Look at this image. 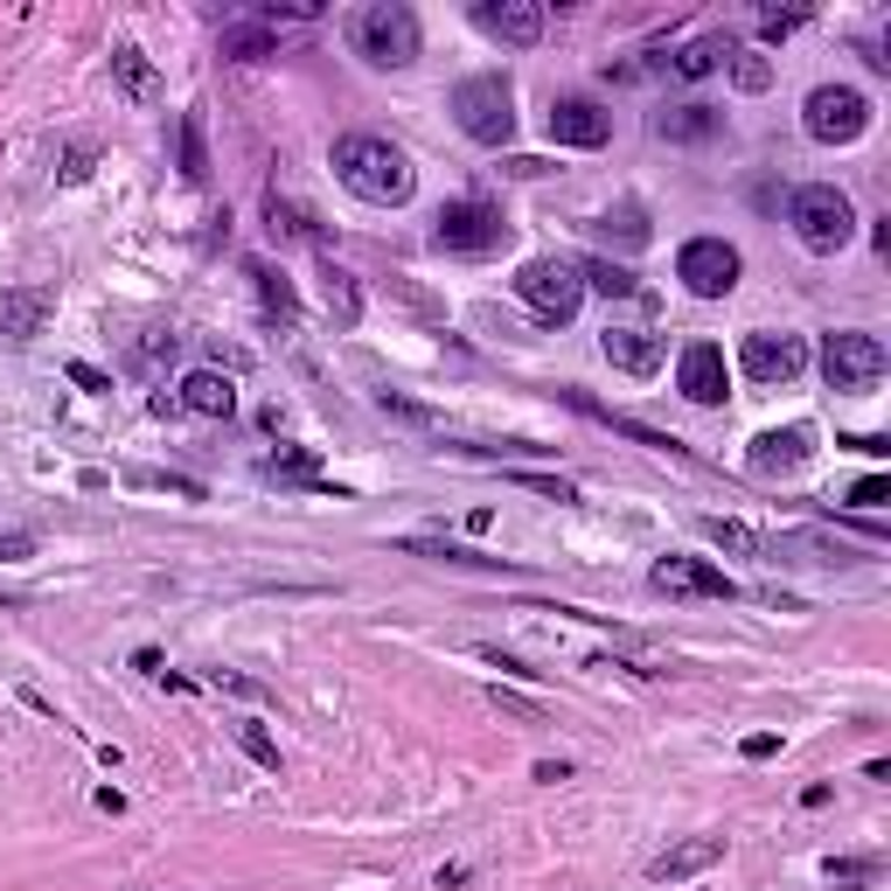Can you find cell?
<instances>
[{"label": "cell", "mask_w": 891, "mask_h": 891, "mask_svg": "<svg viewBox=\"0 0 891 891\" xmlns=\"http://www.w3.org/2000/svg\"><path fill=\"white\" fill-rule=\"evenodd\" d=\"M334 174H342V189L362 196V202H377V209H398L411 202V161H404V147H390L377 133H342L334 140Z\"/></svg>", "instance_id": "1"}, {"label": "cell", "mask_w": 891, "mask_h": 891, "mask_svg": "<svg viewBox=\"0 0 891 891\" xmlns=\"http://www.w3.org/2000/svg\"><path fill=\"white\" fill-rule=\"evenodd\" d=\"M349 42H356V57H370L377 70H404V63H418V14L404 0H370V8H356Z\"/></svg>", "instance_id": "2"}, {"label": "cell", "mask_w": 891, "mask_h": 891, "mask_svg": "<svg viewBox=\"0 0 891 891\" xmlns=\"http://www.w3.org/2000/svg\"><path fill=\"white\" fill-rule=\"evenodd\" d=\"M788 223H794V238L808 251H843L857 238V209H850V196L835 189V181H801V189L788 196Z\"/></svg>", "instance_id": "3"}, {"label": "cell", "mask_w": 891, "mask_h": 891, "mask_svg": "<svg viewBox=\"0 0 891 891\" xmlns=\"http://www.w3.org/2000/svg\"><path fill=\"white\" fill-rule=\"evenodd\" d=\"M509 286L543 328L579 321V307H585V279H579V266H564V258H530V266H515Z\"/></svg>", "instance_id": "4"}, {"label": "cell", "mask_w": 891, "mask_h": 891, "mask_svg": "<svg viewBox=\"0 0 891 891\" xmlns=\"http://www.w3.org/2000/svg\"><path fill=\"white\" fill-rule=\"evenodd\" d=\"M453 126L467 140H481V147H509L515 140V91H509V77H467V84H453Z\"/></svg>", "instance_id": "5"}, {"label": "cell", "mask_w": 891, "mask_h": 891, "mask_svg": "<svg viewBox=\"0 0 891 891\" xmlns=\"http://www.w3.org/2000/svg\"><path fill=\"white\" fill-rule=\"evenodd\" d=\"M432 244L460 251V258H488V251L509 244V217L494 202H481V196H460V202H446L432 217Z\"/></svg>", "instance_id": "6"}, {"label": "cell", "mask_w": 891, "mask_h": 891, "mask_svg": "<svg viewBox=\"0 0 891 891\" xmlns=\"http://www.w3.org/2000/svg\"><path fill=\"white\" fill-rule=\"evenodd\" d=\"M801 126H808V140H822V147H850V140L871 133V98L857 84H815L801 104Z\"/></svg>", "instance_id": "7"}, {"label": "cell", "mask_w": 891, "mask_h": 891, "mask_svg": "<svg viewBox=\"0 0 891 891\" xmlns=\"http://www.w3.org/2000/svg\"><path fill=\"white\" fill-rule=\"evenodd\" d=\"M884 370H891V356H884L878 334L835 328L829 342H822V377H829V390H871Z\"/></svg>", "instance_id": "8"}, {"label": "cell", "mask_w": 891, "mask_h": 891, "mask_svg": "<svg viewBox=\"0 0 891 891\" xmlns=\"http://www.w3.org/2000/svg\"><path fill=\"white\" fill-rule=\"evenodd\" d=\"M739 272H745V258L724 238H690L683 251H675V279H683L697 300H724L731 286H739Z\"/></svg>", "instance_id": "9"}, {"label": "cell", "mask_w": 891, "mask_h": 891, "mask_svg": "<svg viewBox=\"0 0 891 891\" xmlns=\"http://www.w3.org/2000/svg\"><path fill=\"white\" fill-rule=\"evenodd\" d=\"M648 585L669 599H739V579H724L711 558H654Z\"/></svg>", "instance_id": "10"}, {"label": "cell", "mask_w": 891, "mask_h": 891, "mask_svg": "<svg viewBox=\"0 0 891 891\" xmlns=\"http://www.w3.org/2000/svg\"><path fill=\"white\" fill-rule=\"evenodd\" d=\"M739 362H745L752 383H794L808 370V342H801V334H767V328H759V334H745Z\"/></svg>", "instance_id": "11"}, {"label": "cell", "mask_w": 891, "mask_h": 891, "mask_svg": "<svg viewBox=\"0 0 891 891\" xmlns=\"http://www.w3.org/2000/svg\"><path fill=\"white\" fill-rule=\"evenodd\" d=\"M550 140L558 147H607L613 140V112L599 98H550Z\"/></svg>", "instance_id": "12"}, {"label": "cell", "mask_w": 891, "mask_h": 891, "mask_svg": "<svg viewBox=\"0 0 891 891\" xmlns=\"http://www.w3.org/2000/svg\"><path fill=\"white\" fill-rule=\"evenodd\" d=\"M724 383H731V370H724V349L718 342H690L683 356H675V390H683L690 404L718 411L724 404Z\"/></svg>", "instance_id": "13"}, {"label": "cell", "mask_w": 891, "mask_h": 891, "mask_svg": "<svg viewBox=\"0 0 891 891\" xmlns=\"http://www.w3.org/2000/svg\"><path fill=\"white\" fill-rule=\"evenodd\" d=\"M57 313V286H8L0 293V342H36Z\"/></svg>", "instance_id": "14"}, {"label": "cell", "mask_w": 891, "mask_h": 891, "mask_svg": "<svg viewBox=\"0 0 891 891\" xmlns=\"http://www.w3.org/2000/svg\"><path fill=\"white\" fill-rule=\"evenodd\" d=\"M815 460V426H788V432H759L752 439V453H745V467L752 474H794V467H808Z\"/></svg>", "instance_id": "15"}, {"label": "cell", "mask_w": 891, "mask_h": 891, "mask_svg": "<svg viewBox=\"0 0 891 891\" xmlns=\"http://www.w3.org/2000/svg\"><path fill=\"white\" fill-rule=\"evenodd\" d=\"M599 349H607V362H613V370H627V377H654L669 362V342L654 328H607V334H599Z\"/></svg>", "instance_id": "16"}, {"label": "cell", "mask_w": 891, "mask_h": 891, "mask_svg": "<svg viewBox=\"0 0 891 891\" xmlns=\"http://www.w3.org/2000/svg\"><path fill=\"white\" fill-rule=\"evenodd\" d=\"M474 21L488 36H502L509 49H537L543 42V8H537V0H481Z\"/></svg>", "instance_id": "17"}, {"label": "cell", "mask_w": 891, "mask_h": 891, "mask_svg": "<svg viewBox=\"0 0 891 891\" xmlns=\"http://www.w3.org/2000/svg\"><path fill=\"white\" fill-rule=\"evenodd\" d=\"M711 863H724V835H683V843H669L662 857L648 863L654 884H683L697 871H711Z\"/></svg>", "instance_id": "18"}, {"label": "cell", "mask_w": 891, "mask_h": 891, "mask_svg": "<svg viewBox=\"0 0 891 891\" xmlns=\"http://www.w3.org/2000/svg\"><path fill=\"white\" fill-rule=\"evenodd\" d=\"M654 140H669V147H703V140H718L724 133V112L718 104H669V112H654Z\"/></svg>", "instance_id": "19"}, {"label": "cell", "mask_w": 891, "mask_h": 891, "mask_svg": "<svg viewBox=\"0 0 891 891\" xmlns=\"http://www.w3.org/2000/svg\"><path fill=\"white\" fill-rule=\"evenodd\" d=\"M564 404H571V411H585V418H599V426H613L620 439H634V446H648V453H683V439L654 432V426H641V418H627V411H613V404H599V398H585V390H564Z\"/></svg>", "instance_id": "20"}, {"label": "cell", "mask_w": 891, "mask_h": 891, "mask_svg": "<svg viewBox=\"0 0 891 891\" xmlns=\"http://www.w3.org/2000/svg\"><path fill=\"white\" fill-rule=\"evenodd\" d=\"M174 404L196 411V418H230V411H238V383H230L223 370H189L181 390H174Z\"/></svg>", "instance_id": "21"}, {"label": "cell", "mask_w": 891, "mask_h": 891, "mask_svg": "<svg viewBox=\"0 0 891 891\" xmlns=\"http://www.w3.org/2000/svg\"><path fill=\"white\" fill-rule=\"evenodd\" d=\"M112 84H119L126 98H133V104H161V98H168L161 70L147 63V49H140V42H119V49H112Z\"/></svg>", "instance_id": "22"}, {"label": "cell", "mask_w": 891, "mask_h": 891, "mask_svg": "<svg viewBox=\"0 0 891 891\" xmlns=\"http://www.w3.org/2000/svg\"><path fill=\"white\" fill-rule=\"evenodd\" d=\"M731 57H739V36H697V42H683L675 57H654V63H669L683 84H697V77H711V70H724Z\"/></svg>", "instance_id": "23"}, {"label": "cell", "mask_w": 891, "mask_h": 891, "mask_svg": "<svg viewBox=\"0 0 891 891\" xmlns=\"http://www.w3.org/2000/svg\"><path fill=\"white\" fill-rule=\"evenodd\" d=\"M321 300L334 313V328H362V286L349 266H334V258H321Z\"/></svg>", "instance_id": "24"}, {"label": "cell", "mask_w": 891, "mask_h": 891, "mask_svg": "<svg viewBox=\"0 0 891 891\" xmlns=\"http://www.w3.org/2000/svg\"><path fill=\"white\" fill-rule=\"evenodd\" d=\"M244 272H251V286H258V300H266V313H279L286 328L300 321V293H293V279H286L279 266H266V258H244Z\"/></svg>", "instance_id": "25"}, {"label": "cell", "mask_w": 891, "mask_h": 891, "mask_svg": "<svg viewBox=\"0 0 891 891\" xmlns=\"http://www.w3.org/2000/svg\"><path fill=\"white\" fill-rule=\"evenodd\" d=\"M223 57L230 63H266V57H279V29H266V21H230Z\"/></svg>", "instance_id": "26"}, {"label": "cell", "mask_w": 891, "mask_h": 891, "mask_svg": "<svg viewBox=\"0 0 891 891\" xmlns=\"http://www.w3.org/2000/svg\"><path fill=\"white\" fill-rule=\"evenodd\" d=\"M579 279L592 286V293H607V300H634V293H641V279L627 272V266H613V258H585Z\"/></svg>", "instance_id": "27"}, {"label": "cell", "mask_w": 891, "mask_h": 891, "mask_svg": "<svg viewBox=\"0 0 891 891\" xmlns=\"http://www.w3.org/2000/svg\"><path fill=\"white\" fill-rule=\"evenodd\" d=\"M404 550H418V558H439V564H474V571H509L502 558H488V550H467V543H439V537H404Z\"/></svg>", "instance_id": "28"}, {"label": "cell", "mask_w": 891, "mask_h": 891, "mask_svg": "<svg viewBox=\"0 0 891 891\" xmlns=\"http://www.w3.org/2000/svg\"><path fill=\"white\" fill-rule=\"evenodd\" d=\"M126 488H161V494H181V502H209V488L196 474H161V467H126Z\"/></svg>", "instance_id": "29"}, {"label": "cell", "mask_w": 891, "mask_h": 891, "mask_svg": "<svg viewBox=\"0 0 891 891\" xmlns=\"http://www.w3.org/2000/svg\"><path fill=\"white\" fill-rule=\"evenodd\" d=\"M266 481H300V488H321V474H313V453L307 446H286V453H272L266 467H258Z\"/></svg>", "instance_id": "30"}, {"label": "cell", "mask_w": 891, "mask_h": 891, "mask_svg": "<svg viewBox=\"0 0 891 891\" xmlns=\"http://www.w3.org/2000/svg\"><path fill=\"white\" fill-rule=\"evenodd\" d=\"M703 537L724 543V550H745V558H767V537L745 530V522H731V515H703Z\"/></svg>", "instance_id": "31"}, {"label": "cell", "mask_w": 891, "mask_h": 891, "mask_svg": "<svg viewBox=\"0 0 891 891\" xmlns=\"http://www.w3.org/2000/svg\"><path fill=\"white\" fill-rule=\"evenodd\" d=\"M266 217H272V238H321V230H313V217H307V209H293V202H279V196H266Z\"/></svg>", "instance_id": "32"}, {"label": "cell", "mask_w": 891, "mask_h": 891, "mask_svg": "<svg viewBox=\"0 0 891 891\" xmlns=\"http://www.w3.org/2000/svg\"><path fill=\"white\" fill-rule=\"evenodd\" d=\"M181 174H189V181L209 174V147H202V119H196V112L181 119Z\"/></svg>", "instance_id": "33"}, {"label": "cell", "mask_w": 891, "mask_h": 891, "mask_svg": "<svg viewBox=\"0 0 891 891\" xmlns=\"http://www.w3.org/2000/svg\"><path fill=\"white\" fill-rule=\"evenodd\" d=\"M724 70H731V77H739V91H767V84H773V63H767V57H752V49H745V42H739V57H731Z\"/></svg>", "instance_id": "34"}, {"label": "cell", "mask_w": 891, "mask_h": 891, "mask_svg": "<svg viewBox=\"0 0 891 891\" xmlns=\"http://www.w3.org/2000/svg\"><path fill=\"white\" fill-rule=\"evenodd\" d=\"M509 481H515V488H537L543 502H579V494H571V481H558V474H530V467H509Z\"/></svg>", "instance_id": "35"}, {"label": "cell", "mask_w": 891, "mask_h": 891, "mask_svg": "<svg viewBox=\"0 0 891 891\" xmlns=\"http://www.w3.org/2000/svg\"><path fill=\"white\" fill-rule=\"evenodd\" d=\"M238 745H244L266 773H279V745H272V731H266V724H238Z\"/></svg>", "instance_id": "36"}, {"label": "cell", "mask_w": 891, "mask_h": 891, "mask_svg": "<svg viewBox=\"0 0 891 891\" xmlns=\"http://www.w3.org/2000/svg\"><path fill=\"white\" fill-rule=\"evenodd\" d=\"M377 404H383L390 418H404V426H439V411H426V404H411L404 390H377Z\"/></svg>", "instance_id": "37"}, {"label": "cell", "mask_w": 891, "mask_h": 891, "mask_svg": "<svg viewBox=\"0 0 891 891\" xmlns=\"http://www.w3.org/2000/svg\"><path fill=\"white\" fill-rule=\"evenodd\" d=\"M878 863L871 857H829V884H871Z\"/></svg>", "instance_id": "38"}, {"label": "cell", "mask_w": 891, "mask_h": 891, "mask_svg": "<svg viewBox=\"0 0 891 891\" xmlns=\"http://www.w3.org/2000/svg\"><path fill=\"white\" fill-rule=\"evenodd\" d=\"M474 654H481L488 669H502V675H522V683H537V675H543V669H530V662H515V654H502V648H488V641H481Z\"/></svg>", "instance_id": "39"}, {"label": "cell", "mask_w": 891, "mask_h": 891, "mask_svg": "<svg viewBox=\"0 0 891 891\" xmlns=\"http://www.w3.org/2000/svg\"><path fill=\"white\" fill-rule=\"evenodd\" d=\"M91 168H98V147H70V153H63V168H57V174H63V181H70V189H77V181H91Z\"/></svg>", "instance_id": "40"}, {"label": "cell", "mask_w": 891, "mask_h": 891, "mask_svg": "<svg viewBox=\"0 0 891 891\" xmlns=\"http://www.w3.org/2000/svg\"><path fill=\"white\" fill-rule=\"evenodd\" d=\"M850 502H857V509H884V502H891V481H884V474H863V481L850 488Z\"/></svg>", "instance_id": "41"}, {"label": "cell", "mask_w": 891, "mask_h": 891, "mask_svg": "<svg viewBox=\"0 0 891 891\" xmlns=\"http://www.w3.org/2000/svg\"><path fill=\"white\" fill-rule=\"evenodd\" d=\"M36 558V530H0V564H21Z\"/></svg>", "instance_id": "42"}, {"label": "cell", "mask_w": 891, "mask_h": 891, "mask_svg": "<svg viewBox=\"0 0 891 891\" xmlns=\"http://www.w3.org/2000/svg\"><path fill=\"white\" fill-rule=\"evenodd\" d=\"M801 21H808V8H788V14H759V36H767V42H780V36H794Z\"/></svg>", "instance_id": "43"}, {"label": "cell", "mask_w": 891, "mask_h": 891, "mask_svg": "<svg viewBox=\"0 0 891 891\" xmlns=\"http://www.w3.org/2000/svg\"><path fill=\"white\" fill-rule=\"evenodd\" d=\"M209 690H230V697H266L251 683V675H238V669H209Z\"/></svg>", "instance_id": "44"}, {"label": "cell", "mask_w": 891, "mask_h": 891, "mask_svg": "<svg viewBox=\"0 0 891 891\" xmlns=\"http://www.w3.org/2000/svg\"><path fill=\"white\" fill-rule=\"evenodd\" d=\"M494 703H502L509 718H522V724H543V711H537V703H522L515 690H494Z\"/></svg>", "instance_id": "45"}, {"label": "cell", "mask_w": 891, "mask_h": 891, "mask_svg": "<svg viewBox=\"0 0 891 891\" xmlns=\"http://www.w3.org/2000/svg\"><path fill=\"white\" fill-rule=\"evenodd\" d=\"M70 383H77V390H112V377L91 370V362H70Z\"/></svg>", "instance_id": "46"}, {"label": "cell", "mask_w": 891, "mask_h": 891, "mask_svg": "<svg viewBox=\"0 0 891 891\" xmlns=\"http://www.w3.org/2000/svg\"><path fill=\"white\" fill-rule=\"evenodd\" d=\"M773 752H780L773 731H752V739H745V759H773Z\"/></svg>", "instance_id": "47"}, {"label": "cell", "mask_w": 891, "mask_h": 891, "mask_svg": "<svg viewBox=\"0 0 891 891\" xmlns=\"http://www.w3.org/2000/svg\"><path fill=\"white\" fill-rule=\"evenodd\" d=\"M537 780H550V788H558V780H571V767H564V759H537Z\"/></svg>", "instance_id": "48"}]
</instances>
